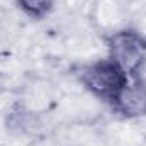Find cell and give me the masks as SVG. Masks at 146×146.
<instances>
[{
  "instance_id": "cell-1",
  "label": "cell",
  "mask_w": 146,
  "mask_h": 146,
  "mask_svg": "<svg viewBox=\"0 0 146 146\" xmlns=\"http://www.w3.org/2000/svg\"><path fill=\"white\" fill-rule=\"evenodd\" d=\"M72 75L83 87V90L104 102L107 107L131 82V78L107 56L73 65Z\"/></svg>"
},
{
  "instance_id": "cell-2",
  "label": "cell",
  "mask_w": 146,
  "mask_h": 146,
  "mask_svg": "<svg viewBox=\"0 0 146 146\" xmlns=\"http://www.w3.org/2000/svg\"><path fill=\"white\" fill-rule=\"evenodd\" d=\"M107 58H110L131 80L143 78L146 68V34L134 27L112 31L106 37Z\"/></svg>"
},
{
  "instance_id": "cell-3",
  "label": "cell",
  "mask_w": 146,
  "mask_h": 146,
  "mask_svg": "<svg viewBox=\"0 0 146 146\" xmlns=\"http://www.w3.org/2000/svg\"><path fill=\"white\" fill-rule=\"evenodd\" d=\"M112 114L121 119H145L146 117V82L143 78L131 80L117 99L109 106Z\"/></svg>"
},
{
  "instance_id": "cell-4",
  "label": "cell",
  "mask_w": 146,
  "mask_h": 146,
  "mask_svg": "<svg viewBox=\"0 0 146 146\" xmlns=\"http://www.w3.org/2000/svg\"><path fill=\"white\" fill-rule=\"evenodd\" d=\"M15 5L26 17L33 21H42L53 12L54 0H15Z\"/></svg>"
}]
</instances>
